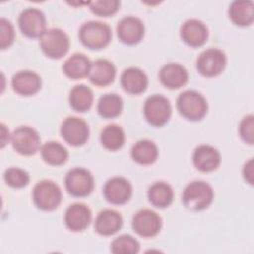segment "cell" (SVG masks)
Returning a JSON list of instances; mask_svg holds the SVG:
<instances>
[{
	"instance_id": "obj_1",
	"label": "cell",
	"mask_w": 254,
	"mask_h": 254,
	"mask_svg": "<svg viewBox=\"0 0 254 254\" xmlns=\"http://www.w3.org/2000/svg\"><path fill=\"white\" fill-rule=\"evenodd\" d=\"M214 192L209 184L204 181H192L188 184L183 191L184 205L192 211L207 208L213 200Z\"/></svg>"
},
{
	"instance_id": "obj_2",
	"label": "cell",
	"mask_w": 254,
	"mask_h": 254,
	"mask_svg": "<svg viewBox=\"0 0 254 254\" xmlns=\"http://www.w3.org/2000/svg\"><path fill=\"white\" fill-rule=\"evenodd\" d=\"M78 37L83 46L90 50H100L109 45L112 37L110 27L100 21H88L82 24Z\"/></svg>"
},
{
	"instance_id": "obj_3",
	"label": "cell",
	"mask_w": 254,
	"mask_h": 254,
	"mask_svg": "<svg viewBox=\"0 0 254 254\" xmlns=\"http://www.w3.org/2000/svg\"><path fill=\"white\" fill-rule=\"evenodd\" d=\"M179 113L188 120H201L207 113V101L202 94L195 90L183 91L177 98Z\"/></svg>"
},
{
	"instance_id": "obj_4",
	"label": "cell",
	"mask_w": 254,
	"mask_h": 254,
	"mask_svg": "<svg viewBox=\"0 0 254 254\" xmlns=\"http://www.w3.org/2000/svg\"><path fill=\"white\" fill-rule=\"evenodd\" d=\"M33 201L35 205L44 211H52L62 201L61 188L51 180L38 182L33 189Z\"/></svg>"
},
{
	"instance_id": "obj_5",
	"label": "cell",
	"mask_w": 254,
	"mask_h": 254,
	"mask_svg": "<svg viewBox=\"0 0 254 254\" xmlns=\"http://www.w3.org/2000/svg\"><path fill=\"white\" fill-rule=\"evenodd\" d=\"M40 46L47 57L58 60L68 52L69 38L59 28L48 29L40 38Z\"/></svg>"
},
{
	"instance_id": "obj_6",
	"label": "cell",
	"mask_w": 254,
	"mask_h": 254,
	"mask_svg": "<svg viewBox=\"0 0 254 254\" xmlns=\"http://www.w3.org/2000/svg\"><path fill=\"white\" fill-rule=\"evenodd\" d=\"M143 111L148 123L155 127H161L171 118L172 105L167 97L154 94L146 99Z\"/></svg>"
},
{
	"instance_id": "obj_7",
	"label": "cell",
	"mask_w": 254,
	"mask_h": 254,
	"mask_svg": "<svg viewBox=\"0 0 254 254\" xmlns=\"http://www.w3.org/2000/svg\"><path fill=\"white\" fill-rule=\"evenodd\" d=\"M67 192L75 197L87 196L94 188V179L91 173L84 168H73L69 170L64 179Z\"/></svg>"
},
{
	"instance_id": "obj_8",
	"label": "cell",
	"mask_w": 254,
	"mask_h": 254,
	"mask_svg": "<svg viewBox=\"0 0 254 254\" xmlns=\"http://www.w3.org/2000/svg\"><path fill=\"white\" fill-rule=\"evenodd\" d=\"M227 63L224 52L216 48L204 50L196 60L197 71L205 77L219 75L225 68Z\"/></svg>"
},
{
	"instance_id": "obj_9",
	"label": "cell",
	"mask_w": 254,
	"mask_h": 254,
	"mask_svg": "<svg viewBox=\"0 0 254 254\" xmlns=\"http://www.w3.org/2000/svg\"><path fill=\"white\" fill-rule=\"evenodd\" d=\"M61 135L67 144L79 147L85 144L88 140L89 127L82 118L68 116L61 125Z\"/></svg>"
},
{
	"instance_id": "obj_10",
	"label": "cell",
	"mask_w": 254,
	"mask_h": 254,
	"mask_svg": "<svg viewBox=\"0 0 254 254\" xmlns=\"http://www.w3.org/2000/svg\"><path fill=\"white\" fill-rule=\"evenodd\" d=\"M19 28L23 35L28 38H41L46 30V17L37 8L24 9L18 18Z\"/></svg>"
},
{
	"instance_id": "obj_11",
	"label": "cell",
	"mask_w": 254,
	"mask_h": 254,
	"mask_svg": "<svg viewBox=\"0 0 254 254\" xmlns=\"http://www.w3.org/2000/svg\"><path fill=\"white\" fill-rule=\"evenodd\" d=\"M14 150L24 156L34 155L40 148L41 139L38 132L29 126H20L11 135Z\"/></svg>"
},
{
	"instance_id": "obj_12",
	"label": "cell",
	"mask_w": 254,
	"mask_h": 254,
	"mask_svg": "<svg viewBox=\"0 0 254 254\" xmlns=\"http://www.w3.org/2000/svg\"><path fill=\"white\" fill-rule=\"evenodd\" d=\"M132 227L142 237H154L162 228V219L157 212L151 209H141L133 216Z\"/></svg>"
},
{
	"instance_id": "obj_13",
	"label": "cell",
	"mask_w": 254,
	"mask_h": 254,
	"mask_svg": "<svg viewBox=\"0 0 254 254\" xmlns=\"http://www.w3.org/2000/svg\"><path fill=\"white\" fill-rule=\"evenodd\" d=\"M103 195L111 204H124L132 196V186L123 177H113L104 184Z\"/></svg>"
},
{
	"instance_id": "obj_14",
	"label": "cell",
	"mask_w": 254,
	"mask_h": 254,
	"mask_svg": "<svg viewBox=\"0 0 254 254\" xmlns=\"http://www.w3.org/2000/svg\"><path fill=\"white\" fill-rule=\"evenodd\" d=\"M116 32L119 40L123 44L136 45L143 39L145 27L139 18L126 16L118 22Z\"/></svg>"
},
{
	"instance_id": "obj_15",
	"label": "cell",
	"mask_w": 254,
	"mask_h": 254,
	"mask_svg": "<svg viewBox=\"0 0 254 254\" xmlns=\"http://www.w3.org/2000/svg\"><path fill=\"white\" fill-rule=\"evenodd\" d=\"M180 36L188 46L197 48L203 46L207 41L208 29L202 21L189 19L183 23Z\"/></svg>"
},
{
	"instance_id": "obj_16",
	"label": "cell",
	"mask_w": 254,
	"mask_h": 254,
	"mask_svg": "<svg viewBox=\"0 0 254 254\" xmlns=\"http://www.w3.org/2000/svg\"><path fill=\"white\" fill-rule=\"evenodd\" d=\"M91 221V211L87 205L83 203H73L67 207L64 213L65 226L73 231H83L88 227Z\"/></svg>"
},
{
	"instance_id": "obj_17",
	"label": "cell",
	"mask_w": 254,
	"mask_h": 254,
	"mask_svg": "<svg viewBox=\"0 0 254 254\" xmlns=\"http://www.w3.org/2000/svg\"><path fill=\"white\" fill-rule=\"evenodd\" d=\"M13 90L23 96H31L36 94L42 85L41 77L38 73L31 70H21L12 77Z\"/></svg>"
},
{
	"instance_id": "obj_18",
	"label": "cell",
	"mask_w": 254,
	"mask_h": 254,
	"mask_svg": "<svg viewBox=\"0 0 254 254\" xmlns=\"http://www.w3.org/2000/svg\"><path fill=\"white\" fill-rule=\"evenodd\" d=\"M194 167L200 172H212L218 168L221 157L217 149L210 145H200L195 148L192 155Z\"/></svg>"
},
{
	"instance_id": "obj_19",
	"label": "cell",
	"mask_w": 254,
	"mask_h": 254,
	"mask_svg": "<svg viewBox=\"0 0 254 254\" xmlns=\"http://www.w3.org/2000/svg\"><path fill=\"white\" fill-rule=\"evenodd\" d=\"M159 78L165 87L169 89H178L188 82L189 73L182 64L169 63L160 69Z\"/></svg>"
},
{
	"instance_id": "obj_20",
	"label": "cell",
	"mask_w": 254,
	"mask_h": 254,
	"mask_svg": "<svg viewBox=\"0 0 254 254\" xmlns=\"http://www.w3.org/2000/svg\"><path fill=\"white\" fill-rule=\"evenodd\" d=\"M122 88L130 94H141L148 86V77L146 73L138 67H128L123 70L120 76Z\"/></svg>"
},
{
	"instance_id": "obj_21",
	"label": "cell",
	"mask_w": 254,
	"mask_h": 254,
	"mask_svg": "<svg viewBox=\"0 0 254 254\" xmlns=\"http://www.w3.org/2000/svg\"><path fill=\"white\" fill-rule=\"evenodd\" d=\"M116 75L115 65L106 59H98L91 63L88 73L89 80L96 86H106L114 81Z\"/></svg>"
},
{
	"instance_id": "obj_22",
	"label": "cell",
	"mask_w": 254,
	"mask_h": 254,
	"mask_svg": "<svg viewBox=\"0 0 254 254\" xmlns=\"http://www.w3.org/2000/svg\"><path fill=\"white\" fill-rule=\"evenodd\" d=\"M123 224L121 214L114 209H104L100 211L95 219L94 228L96 232L103 236L115 234Z\"/></svg>"
},
{
	"instance_id": "obj_23",
	"label": "cell",
	"mask_w": 254,
	"mask_h": 254,
	"mask_svg": "<svg viewBox=\"0 0 254 254\" xmlns=\"http://www.w3.org/2000/svg\"><path fill=\"white\" fill-rule=\"evenodd\" d=\"M91 66L90 60L80 53L71 55L63 64L64 73L70 79H80L88 76Z\"/></svg>"
},
{
	"instance_id": "obj_24",
	"label": "cell",
	"mask_w": 254,
	"mask_h": 254,
	"mask_svg": "<svg viewBox=\"0 0 254 254\" xmlns=\"http://www.w3.org/2000/svg\"><path fill=\"white\" fill-rule=\"evenodd\" d=\"M229 19L233 24L240 27H246L253 23L254 4L252 1H233L228 9Z\"/></svg>"
},
{
	"instance_id": "obj_25",
	"label": "cell",
	"mask_w": 254,
	"mask_h": 254,
	"mask_svg": "<svg viewBox=\"0 0 254 254\" xmlns=\"http://www.w3.org/2000/svg\"><path fill=\"white\" fill-rule=\"evenodd\" d=\"M148 198L157 208H165L174 200V190L166 182H156L148 189Z\"/></svg>"
},
{
	"instance_id": "obj_26",
	"label": "cell",
	"mask_w": 254,
	"mask_h": 254,
	"mask_svg": "<svg viewBox=\"0 0 254 254\" xmlns=\"http://www.w3.org/2000/svg\"><path fill=\"white\" fill-rule=\"evenodd\" d=\"M159 155L157 145L150 140L143 139L136 142L131 149L132 159L140 165H151Z\"/></svg>"
},
{
	"instance_id": "obj_27",
	"label": "cell",
	"mask_w": 254,
	"mask_h": 254,
	"mask_svg": "<svg viewBox=\"0 0 254 254\" xmlns=\"http://www.w3.org/2000/svg\"><path fill=\"white\" fill-rule=\"evenodd\" d=\"M68 101L73 110L77 112H85L92 106L93 92L84 84L75 85L69 92Z\"/></svg>"
},
{
	"instance_id": "obj_28",
	"label": "cell",
	"mask_w": 254,
	"mask_h": 254,
	"mask_svg": "<svg viewBox=\"0 0 254 254\" xmlns=\"http://www.w3.org/2000/svg\"><path fill=\"white\" fill-rule=\"evenodd\" d=\"M100 142L102 146L109 151H117L122 148L125 142L123 129L117 124L105 126L100 133Z\"/></svg>"
},
{
	"instance_id": "obj_29",
	"label": "cell",
	"mask_w": 254,
	"mask_h": 254,
	"mask_svg": "<svg viewBox=\"0 0 254 254\" xmlns=\"http://www.w3.org/2000/svg\"><path fill=\"white\" fill-rule=\"evenodd\" d=\"M43 160L51 166H61L67 161L68 152L59 142L50 141L41 147Z\"/></svg>"
},
{
	"instance_id": "obj_30",
	"label": "cell",
	"mask_w": 254,
	"mask_h": 254,
	"mask_svg": "<svg viewBox=\"0 0 254 254\" xmlns=\"http://www.w3.org/2000/svg\"><path fill=\"white\" fill-rule=\"evenodd\" d=\"M123 108L122 98L115 93L102 95L97 103V112L103 118H115L120 115Z\"/></svg>"
},
{
	"instance_id": "obj_31",
	"label": "cell",
	"mask_w": 254,
	"mask_h": 254,
	"mask_svg": "<svg viewBox=\"0 0 254 254\" xmlns=\"http://www.w3.org/2000/svg\"><path fill=\"white\" fill-rule=\"evenodd\" d=\"M139 250V242L129 234L120 235L111 243V251L115 254H135Z\"/></svg>"
},
{
	"instance_id": "obj_32",
	"label": "cell",
	"mask_w": 254,
	"mask_h": 254,
	"mask_svg": "<svg viewBox=\"0 0 254 254\" xmlns=\"http://www.w3.org/2000/svg\"><path fill=\"white\" fill-rule=\"evenodd\" d=\"M4 180L8 186L15 189H21L29 184L30 176L21 168L11 167L4 172Z\"/></svg>"
},
{
	"instance_id": "obj_33",
	"label": "cell",
	"mask_w": 254,
	"mask_h": 254,
	"mask_svg": "<svg viewBox=\"0 0 254 254\" xmlns=\"http://www.w3.org/2000/svg\"><path fill=\"white\" fill-rule=\"evenodd\" d=\"M120 8L118 0H97L89 2L90 11L100 17H110L114 15Z\"/></svg>"
},
{
	"instance_id": "obj_34",
	"label": "cell",
	"mask_w": 254,
	"mask_h": 254,
	"mask_svg": "<svg viewBox=\"0 0 254 254\" xmlns=\"http://www.w3.org/2000/svg\"><path fill=\"white\" fill-rule=\"evenodd\" d=\"M239 135L241 139L249 144L254 143V116L252 114L243 117L239 124Z\"/></svg>"
},
{
	"instance_id": "obj_35",
	"label": "cell",
	"mask_w": 254,
	"mask_h": 254,
	"mask_svg": "<svg viewBox=\"0 0 254 254\" xmlns=\"http://www.w3.org/2000/svg\"><path fill=\"white\" fill-rule=\"evenodd\" d=\"M1 26V49L5 50L9 48L15 38V32L14 27L11 24V22L5 18H2L0 21Z\"/></svg>"
},
{
	"instance_id": "obj_36",
	"label": "cell",
	"mask_w": 254,
	"mask_h": 254,
	"mask_svg": "<svg viewBox=\"0 0 254 254\" xmlns=\"http://www.w3.org/2000/svg\"><path fill=\"white\" fill-rule=\"evenodd\" d=\"M242 174L243 177L245 179V181H247V183H249L250 185H253V174H254V170H253V160L249 159L243 167L242 170Z\"/></svg>"
},
{
	"instance_id": "obj_37",
	"label": "cell",
	"mask_w": 254,
	"mask_h": 254,
	"mask_svg": "<svg viewBox=\"0 0 254 254\" xmlns=\"http://www.w3.org/2000/svg\"><path fill=\"white\" fill-rule=\"evenodd\" d=\"M1 131H2V145H1V147L3 148L5 146V144L7 143L8 139H9V131L6 129V126L3 123L1 124Z\"/></svg>"
}]
</instances>
